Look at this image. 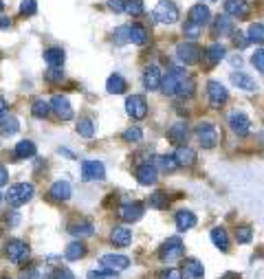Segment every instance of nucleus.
<instances>
[{
    "instance_id": "nucleus-34",
    "label": "nucleus",
    "mask_w": 264,
    "mask_h": 279,
    "mask_svg": "<svg viewBox=\"0 0 264 279\" xmlns=\"http://www.w3.org/2000/svg\"><path fill=\"white\" fill-rule=\"evenodd\" d=\"M75 128H77V134L84 136V138H92V136H95V123H92V119H88V117L79 119Z\"/></svg>"
},
{
    "instance_id": "nucleus-51",
    "label": "nucleus",
    "mask_w": 264,
    "mask_h": 279,
    "mask_svg": "<svg viewBox=\"0 0 264 279\" xmlns=\"http://www.w3.org/2000/svg\"><path fill=\"white\" fill-rule=\"evenodd\" d=\"M158 279H183V273L178 268H170V270H165V273L158 275Z\"/></svg>"
},
{
    "instance_id": "nucleus-37",
    "label": "nucleus",
    "mask_w": 264,
    "mask_h": 279,
    "mask_svg": "<svg viewBox=\"0 0 264 279\" xmlns=\"http://www.w3.org/2000/svg\"><path fill=\"white\" fill-rule=\"evenodd\" d=\"M49 112H51V103H49V101H44V99H38V101H33L31 115L36 117V119H46V117H49Z\"/></svg>"
},
{
    "instance_id": "nucleus-60",
    "label": "nucleus",
    "mask_w": 264,
    "mask_h": 279,
    "mask_svg": "<svg viewBox=\"0 0 264 279\" xmlns=\"http://www.w3.org/2000/svg\"><path fill=\"white\" fill-rule=\"evenodd\" d=\"M3 9H5V3H3V0H0V13H3Z\"/></svg>"
},
{
    "instance_id": "nucleus-22",
    "label": "nucleus",
    "mask_w": 264,
    "mask_h": 279,
    "mask_svg": "<svg viewBox=\"0 0 264 279\" xmlns=\"http://www.w3.org/2000/svg\"><path fill=\"white\" fill-rule=\"evenodd\" d=\"M224 11H227V16L244 18L249 13V5L247 0H224Z\"/></svg>"
},
{
    "instance_id": "nucleus-35",
    "label": "nucleus",
    "mask_w": 264,
    "mask_h": 279,
    "mask_svg": "<svg viewBox=\"0 0 264 279\" xmlns=\"http://www.w3.org/2000/svg\"><path fill=\"white\" fill-rule=\"evenodd\" d=\"M84 255H86V247L82 242H71L69 247H66V251H64V257H66V260H71V262L82 260Z\"/></svg>"
},
{
    "instance_id": "nucleus-9",
    "label": "nucleus",
    "mask_w": 264,
    "mask_h": 279,
    "mask_svg": "<svg viewBox=\"0 0 264 279\" xmlns=\"http://www.w3.org/2000/svg\"><path fill=\"white\" fill-rule=\"evenodd\" d=\"M82 178L84 181H104L106 167L102 161H82Z\"/></svg>"
},
{
    "instance_id": "nucleus-20",
    "label": "nucleus",
    "mask_w": 264,
    "mask_h": 279,
    "mask_svg": "<svg viewBox=\"0 0 264 279\" xmlns=\"http://www.w3.org/2000/svg\"><path fill=\"white\" fill-rule=\"evenodd\" d=\"M49 196H51V200H57V202L69 200V198H71V185L66 183V181L53 183L51 189H49Z\"/></svg>"
},
{
    "instance_id": "nucleus-18",
    "label": "nucleus",
    "mask_w": 264,
    "mask_h": 279,
    "mask_svg": "<svg viewBox=\"0 0 264 279\" xmlns=\"http://www.w3.org/2000/svg\"><path fill=\"white\" fill-rule=\"evenodd\" d=\"M102 264H104V266L108 268V270H115V273H117V270H125V268H128V266H130V260H128L125 255L110 253V255H104V257H102Z\"/></svg>"
},
{
    "instance_id": "nucleus-2",
    "label": "nucleus",
    "mask_w": 264,
    "mask_h": 279,
    "mask_svg": "<svg viewBox=\"0 0 264 279\" xmlns=\"http://www.w3.org/2000/svg\"><path fill=\"white\" fill-rule=\"evenodd\" d=\"M196 138L205 150H211V148H216L218 145V141H220V132H218V128L214 123L203 121V123L196 125Z\"/></svg>"
},
{
    "instance_id": "nucleus-19",
    "label": "nucleus",
    "mask_w": 264,
    "mask_h": 279,
    "mask_svg": "<svg viewBox=\"0 0 264 279\" xmlns=\"http://www.w3.org/2000/svg\"><path fill=\"white\" fill-rule=\"evenodd\" d=\"M183 279H203L205 277V268L198 260H185L183 262Z\"/></svg>"
},
{
    "instance_id": "nucleus-56",
    "label": "nucleus",
    "mask_w": 264,
    "mask_h": 279,
    "mask_svg": "<svg viewBox=\"0 0 264 279\" xmlns=\"http://www.w3.org/2000/svg\"><path fill=\"white\" fill-rule=\"evenodd\" d=\"M20 279H38V270L36 268H29V270H22Z\"/></svg>"
},
{
    "instance_id": "nucleus-44",
    "label": "nucleus",
    "mask_w": 264,
    "mask_h": 279,
    "mask_svg": "<svg viewBox=\"0 0 264 279\" xmlns=\"http://www.w3.org/2000/svg\"><path fill=\"white\" fill-rule=\"evenodd\" d=\"M236 240H238V244H249L251 240H253V231H251V227H238L236 229Z\"/></svg>"
},
{
    "instance_id": "nucleus-30",
    "label": "nucleus",
    "mask_w": 264,
    "mask_h": 279,
    "mask_svg": "<svg viewBox=\"0 0 264 279\" xmlns=\"http://www.w3.org/2000/svg\"><path fill=\"white\" fill-rule=\"evenodd\" d=\"M128 88V84H125V79L121 75H110L108 77V84H106V90L110 92V95H121Z\"/></svg>"
},
{
    "instance_id": "nucleus-40",
    "label": "nucleus",
    "mask_w": 264,
    "mask_h": 279,
    "mask_svg": "<svg viewBox=\"0 0 264 279\" xmlns=\"http://www.w3.org/2000/svg\"><path fill=\"white\" fill-rule=\"evenodd\" d=\"M249 42H255V44H264V24L260 22H253L249 26Z\"/></svg>"
},
{
    "instance_id": "nucleus-13",
    "label": "nucleus",
    "mask_w": 264,
    "mask_h": 279,
    "mask_svg": "<svg viewBox=\"0 0 264 279\" xmlns=\"http://www.w3.org/2000/svg\"><path fill=\"white\" fill-rule=\"evenodd\" d=\"M141 216H143L141 202H125L119 207V218H121L123 222H137V220H141Z\"/></svg>"
},
{
    "instance_id": "nucleus-27",
    "label": "nucleus",
    "mask_w": 264,
    "mask_h": 279,
    "mask_svg": "<svg viewBox=\"0 0 264 279\" xmlns=\"http://www.w3.org/2000/svg\"><path fill=\"white\" fill-rule=\"evenodd\" d=\"M231 82H234V84L238 86V88H242V90H247V92L257 90L255 79H253V77H249V75H244V73H234V75H231Z\"/></svg>"
},
{
    "instance_id": "nucleus-3",
    "label": "nucleus",
    "mask_w": 264,
    "mask_h": 279,
    "mask_svg": "<svg viewBox=\"0 0 264 279\" xmlns=\"http://www.w3.org/2000/svg\"><path fill=\"white\" fill-rule=\"evenodd\" d=\"M29 255H31V249H29V244L22 240H9L5 244V257L11 264H22L29 260Z\"/></svg>"
},
{
    "instance_id": "nucleus-41",
    "label": "nucleus",
    "mask_w": 264,
    "mask_h": 279,
    "mask_svg": "<svg viewBox=\"0 0 264 279\" xmlns=\"http://www.w3.org/2000/svg\"><path fill=\"white\" fill-rule=\"evenodd\" d=\"M112 42L117 46H123L130 42V26H117L115 33H112Z\"/></svg>"
},
{
    "instance_id": "nucleus-32",
    "label": "nucleus",
    "mask_w": 264,
    "mask_h": 279,
    "mask_svg": "<svg viewBox=\"0 0 264 279\" xmlns=\"http://www.w3.org/2000/svg\"><path fill=\"white\" fill-rule=\"evenodd\" d=\"M224 55H227V49H224L222 44H211V46H207V51H205V57H207L209 64H218L220 59H224Z\"/></svg>"
},
{
    "instance_id": "nucleus-23",
    "label": "nucleus",
    "mask_w": 264,
    "mask_h": 279,
    "mask_svg": "<svg viewBox=\"0 0 264 279\" xmlns=\"http://www.w3.org/2000/svg\"><path fill=\"white\" fill-rule=\"evenodd\" d=\"M209 18H211V13H209V9H207V7H205L203 3L194 5V7L189 9V22H194V24H198V26L207 24Z\"/></svg>"
},
{
    "instance_id": "nucleus-43",
    "label": "nucleus",
    "mask_w": 264,
    "mask_h": 279,
    "mask_svg": "<svg viewBox=\"0 0 264 279\" xmlns=\"http://www.w3.org/2000/svg\"><path fill=\"white\" fill-rule=\"evenodd\" d=\"M123 11H128L130 16H141L143 13V0H125Z\"/></svg>"
},
{
    "instance_id": "nucleus-48",
    "label": "nucleus",
    "mask_w": 264,
    "mask_h": 279,
    "mask_svg": "<svg viewBox=\"0 0 264 279\" xmlns=\"http://www.w3.org/2000/svg\"><path fill=\"white\" fill-rule=\"evenodd\" d=\"M183 33L191 40V42H194V40H198V36H201V26L194 24V22H189V20H187V22H185V26H183Z\"/></svg>"
},
{
    "instance_id": "nucleus-12",
    "label": "nucleus",
    "mask_w": 264,
    "mask_h": 279,
    "mask_svg": "<svg viewBox=\"0 0 264 279\" xmlns=\"http://www.w3.org/2000/svg\"><path fill=\"white\" fill-rule=\"evenodd\" d=\"M229 128L234 130L238 136H244V134H249V130H251V121H249V117L244 115V112L234 110L229 115Z\"/></svg>"
},
{
    "instance_id": "nucleus-42",
    "label": "nucleus",
    "mask_w": 264,
    "mask_h": 279,
    "mask_svg": "<svg viewBox=\"0 0 264 279\" xmlns=\"http://www.w3.org/2000/svg\"><path fill=\"white\" fill-rule=\"evenodd\" d=\"M123 141L125 143H139V141H143V132L139 125H130L128 130H123Z\"/></svg>"
},
{
    "instance_id": "nucleus-10",
    "label": "nucleus",
    "mask_w": 264,
    "mask_h": 279,
    "mask_svg": "<svg viewBox=\"0 0 264 279\" xmlns=\"http://www.w3.org/2000/svg\"><path fill=\"white\" fill-rule=\"evenodd\" d=\"M185 77H187V75H185V71H181V68H172L168 75L161 79V90L165 92V95H176L178 84H181Z\"/></svg>"
},
{
    "instance_id": "nucleus-6",
    "label": "nucleus",
    "mask_w": 264,
    "mask_h": 279,
    "mask_svg": "<svg viewBox=\"0 0 264 279\" xmlns=\"http://www.w3.org/2000/svg\"><path fill=\"white\" fill-rule=\"evenodd\" d=\"M183 242H181V237H168V240L163 242V247L161 251H158V257H161L163 262H174L178 260V257L183 255Z\"/></svg>"
},
{
    "instance_id": "nucleus-8",
    "label": "nucleus",
    "mask_w": 264,
    "mask_h": 279,
    "mask_svg": "<svg viewBox=\"0 0 264 279\" xmlns=\"http://www.w3.org/2000/svg\"><path fill=\"white\" fill-rule=\"evenodd\" d=\"M49 103H51V110L55 112L57 119H62V121H71V119H73V106L69 101V97L53 95V99H51Z\"/></svg>"
},
{
    "instance_id": "nucleus-49",
    "label": "nucleus",
    "mask_w": 264,
    "mask_h": 279,
    "mask_svg": "<svg viewBox=\"0 0 264 279\" xmlns=\"http://www.w3.org/2000/svg\"><path fill=\"white\" fill-rule=\"evenodd\" d=\"M88 279H117V273L115 270H90L88 273Z\"/></svg>"
},
{
    "instance_id": "nucleus-17",
    "label": "nucleus",
    "mask_w": 264,
    "mask_h": 279,
    "mask_svg": "<svg viewBox=\"0 0 264 279\" xmlns=\"http://www.w3.org/2000/svg\"><path fill=\"white\" fill-rule=\"evenodd\" d=\"M174 222H176V229L181 231H189V229H194L196 227V216L191 214L189 209H181V211H176V218H174Z\"/></svg>"
},
{
    "instance_id": "nucleus-52",
    "label": "nucleus",
    "mask_w": 264,
    "mask_h": 279,
    "mask_svg": "<svg viewBox=\"0 0 264 279\" xmlns=\"http://www.w3.org/2000/svg\"><path fill=\"white\" fill-rule=\"evenodd\" d=\"M51 279H75V275H73L69 268H57L55 273L51 275Z\"/></svg>"
},
{
    "instance_id": "nucleus-5",
    "label": "nucleus",
    "mask_w": 264,
    "mask_h": 279,
    "mask_svg": "<svg viewBox=\"0 0 264 279\" xmlns=\"http://www.w3.org/2000/svg\"><path fill=\"white\" fill-rule=\"evenodd\" d=\"M125 112H128V117H132L135 121L145 119L148 117V101H145V97L130 95L128 99H125Z\"/></svg>"
},
{
    "instance_id": "nucleus-31",
    "label": "nucleus",
    "mask_w": 264,
    "mask_h": 279,
    "mask_svg": "<svg viewBox=\"0 0 264 279\" xmlns=\"http://www.w3.org/2000/svg\"><path fill=\"white\" fill-rule=\"evenodd\" d=\"M64 59H66L64 51L57 49V46H53V49H46V51H44V62L49 64V66H62Z\"/></svg>"
},
{
    "instance_id": "nucleus-25",
    "label": "nucleus",
    "mask_w": 264,
    "mask_h": 279,
    "mask_svg": "<svg viewBox=\"0 0 264 279\" xmlns=\"http://www.w3.org/2000/svg\"><path fill=\"white\" fill-rule=\"evenodd\" d=\"M36 152H38L36 143L29 141V138H24V141H18L13 154H16V158H33V156H36Z\"/></svg>"
},
{
    "instance_id": "nucleus-59",
    "label": "nucleus",
    "mask_w": 264,
    "mask_h": 279,
    "mask_svg": "<svg viewBox=\"0 0 264 279\" xmlns=\"http://www.w3.org/2000/svg\"><path fill=\"white\" fill-rule=\"evenodd\" d=\"M9 26H11L9 18H0V29H9Z\"/></svg>"
},
{
    "instance_id": "nucleus-36",
    "label": "nucleus",
    "mask_w": 264,
    "mask_h": 279,
    "mask_svg": "<svg viewBox=\"0 0 264 279\" xmlns=\"http://www.w3.org/2000/svg\"><path fill=\"white\" fill-rule=\"evenodd\" d=\"M194 92H196V82L191 77H185L183 82L178 84V88H176V95L178 97H185V99L194 97Z\"/></svg>"
},
{
    "instance_id": "nucleus-38",
    "label": "nucleus",
    "mask_w": 264,
    "mask_h": 279,
    "mask_svg": "<svg viewBox=\"0 0 264 279\" xmlns=\"http://www.w3.org/2000/svg\"><path fill=\"white\" fill-rule=\"evenodd\" d=\"M168 204H170V198L165 191H154V194H150V207L152 209H168Z\"/></svg>"
},
{
    "instance_id": "nucleus-39",
    "label": "nucleus",
    "mask_w": 264,
    "mask_h": 279,
    "mask_svg": "<svg viewBox=\"0 0 264 279\" xmlns=\"http://www.w3.org/2000/svg\"><path fill=\"white\" fill-rule=\"evenodd\" d=\"M18 128H20V123H18V119L16 117H9V119H3L0 121V132H3L5 136H11V134H16L18 132Z\"/></svg>"
},
{
    "instance_id": "nucleus-15",
    "label": "nucleus",
    "mask_w": 264,
    "mask_h": 279,
    "mask_svg": "<svg viewBox=\"0 0 264 279\" xmlns=\"http://www.w3.org/2000/svg\"><path fill=\"white\" fill-rule=\"evenodd\" d=\"M137 181H139V185H154L158 181L156 167H154V165H150V163L139 165V167H137Z\"/></svg>"
},
{
    "instance_id": "nucleus-26",
    "label": "nucleus",
    "mask_w": 264,
    "mask_h": 279,
    "mask_svg": "<svg viewBox=\"0 0 264 279\" xmlns=\"http://www.w3.org/2000/svg\"><path fill=\"white\" fill-rule=\"evenodd\" d=\"M148 40H150V36H148V29H145L143 24H132L130 26V42L132 44L145 46L148 44Z\"/></svg>"
},
{
    "instance_id": "nucleus-47",
    "label": "nucleus",
    "mask_w": 264,
    "mask_h": 279,
    "mask_svg": "<svg viewBox=\"0 0 264 279\" xmlns=\"http://www.w3.org/2000/svg\"><path fill=\"white\" fill-rule=\"evenodd\" d=\"M158 167L163 171H174L178 167V163L174 156H158Z\"/></svg>"
},
{
    "instance_id": "nucleus-16",
    "label": "nucleus",
    "mask_w": 264,
    "mask_h": 279,
    "mask_svg": "<svg viewBox=\"0 0 264 279\" xmlns=\"http://www.w3.org/2000/svg\"><path fill=\"white\" fill-rule=\"evenodd\" d=\"M110 240H112L115 247L125 249V247H130V242H132V231L119 224V227H115V229L110 231Z\"/></svg>"
},
{
    "instance_id": "nucleus-58",
    "label": "nucleus",
    "mask_w": 264,
    "mask_h": 279,
    "mask_svg": "<svg viewBox=\"0 0 264 279\" xmlns=\"http://www.w3.org/2000/svg\"><path fill=\"white\" fill-rule=\"evenodd\" d=\"M5 112H7V99H5L3 95H0V119L5 117Z\"/></svg>"
},
{
    "instance_id": "nucleus-53",
    "label": "nucleus",
    "mask_w": 264,
    "mask_h": 279,
    "mask_svg": "<svg viewBox=\"0 0 264 279\" xmlns=\"http://www.w3.org/2000/svg\"><path fill=\"white\" fill-rule=\"evenodd\" d=\"M234 44L238 46V49H247V46H249V38L244 36V33H236V36H234Z\"/></svg>"
},
{
    "instance_id": "nucleus-57",
    "label": "nucleus",
    "mask_w": 264,
    "mask_h": 279,
    "mask_svg": "<svg viewBox=\"0 0 264 279\" xmlns=\"http://www.w3.org/2000/svg\"><path fill=\"white\" fill-rule=\"evenodd\" d=\"M7 181H9V174H7V167H5V165H0V187H3V185H7Z\"/></svg>"
},
{
    "instance_id": "nucleus-28",
    "label": "nucleus",
    "mask_w": 264,
    "mask_h": 279,
    "mask_svg": "<svg viewBox=\"0 0 264 279\" xmlns=\"http://www.w3.org/2000/svg\"><path fill=\"white\" fill-rule=\"evenodd\" d=\"M69 231H71V235H75V237H90V235H95V227H92V222H88V220L71 224Z\"/></svg>"
},
{
    "instance_id": "nucleus-54",
    "label": "nucleus",
    "mask_w": 264,
    "mask_h": 279,
    "mask_svg": "<svg viewBox=\"0 0 264 279\" xmlns=\"http://www.w3.org/2000/svg\"><path fill=\"white\" fill-rule=\"evenodd\" d=\"M18 222H20V214H18V211H9V216H7V224H9V227H16Z\"/></svg>"
},
{
    "instance_id": "nucleus-14",
    "label": "nucleus",
    "mask_w": 264,
    "mask_h": 279,
    "mask_svg": "<svg viewBox=\"0 0 264 279\" xmlns=\"http://www.w3.org/2000/svg\"><path fill=\"white\" fill-rule=\"evenodd\" d=\"M161 68H158V66H148V68H145V73H143V86L148 90H156V88H161Z\"/></svg>"
},
{
    "instance_id": "nucleus-61",
    "label": "nucleus",
    "mask_w": 264,
    "mask_h": 279,
    "mask_svg": "<svg viewBox=\"0 0 264 279\" xmlns=\"http://www.w3.org/2000/svg\"><path fill=\"white\" fill-rule=\"evenodd\" d=\"M0 202H3V194H0Z\"/></svg>"
},
{
    "instance_id": "nucleus-21",
    "label": "nucleus",
    "mask_w": 264,
    "mask_h": 279,
    "mask_svg": "<svg viewBox=\"0 0 264 279\" xmlns=\"http://www.w3.org/2000/svg\"><path fill=\"white\" fill-rule=\"evenodd\" d=\"M174 158H176L178 167H191V165L196 163V152L191 148H187V145H178Z\"/></svg>"
},
{
    "instance_id": "nucleus-50",
    "label": "nucleus",
    "mask_w": 264,
    "mask_h": 279,
    "mask_svg": "<svg viewBox=\"0 0 264 279\" xmlns=\"http://www.w3.org/2000/svg\"><path fill=\"white\" fill-rule=\"evenodd\" d=\"M251 64H253L260 73H264V49H260V51L253 53V57H251Z\"/></svg>"
},
{
    "instance_id": "nucleus-46",
    "label": "nucleus",
    "mask_w": 264,
    "mask_h": 279,
    "mask_svg": "<svg viewBox=\"0 0 264 279\" xmlns=\"http://www.w3.org/2000/svg\"><path fill=\"white\" fill-rule=\"evenodd\" d=\"M36 11H38L36 0H22L20 3V16H36Z\"/></svg>"
},
{
    "instance_id": "nucleus-45",
    "label": "nucleus",
    "mask_w": 264,
    "mask_h": 279,
    "mask_svg": "<svg viewBox=\"0 0 264 279\" xmlns=\"http://www.w3.org/2000/svg\"><path fill=\"white\" fill-rule=\"evenodd\" d=\"M44 79L51 84H57L64 79V71H59V66H49V71L44 73Z\"/></svg>"
},
{
    "instance_id": "nucleus-7",
    "label": "nucleus",
    "mask_w": 264,
    "mask_h": 279,
    "mask_svg": "<svg viewBox=\"0 0 264 279\" xmlns=\"http://www.w3.org/2000/svg\"><path fill=\"white\" fill-rule=\"evenodd\" d=\"M201 49L194 44V42H183L176 46V55L178 59L185 64V66H191V64H198L201 62Z\"/></svg>"
},
{
    "instance_id": "nucleus-4",
    "label": "nucleus",
    "mask_w": 264,
    "mask_h": 279,
    "mask_svg": "<svg viewBox=\"0 0 264 279\" xmlns=\"http://www.w3.org/2000/svg\"><path fill=\"white\" fill-rule=\"evenodd\" d=\"M154 20L163 24H174L178 20V7L172 0H161L154 9Z\"/></svg>"
},
{
    "instance_id": "nucleus-24",
    "label": "nucleus",
    "mask_w": 264,
    "mask_h": 279,
    "mask_svg": "<svg viewBox=\"0 0 264 279\" xmlns=\"http://www.w3.org/2000/svg\"><path fill=\"white\" fill-rule=\"evenodd\" d=\"M168 136H170L172 143L183 145L185 141H187V123H185V121L174 123V125H172V128L168 130Z\"/></svg>"
},
{
    "instance_id": "nucleus-11",
    "label": "nucleus",
    "mask_w": 264,
    "mask_h": 279,
    "mask_svg": "<svg viewBox=\"0 0 264 279\" xmlns=\"http://www.w3.org/2000/svg\"><path fill=\"white\" fill-rule=\"evenodd\" d=\"M207 97H209V103L214 106V108H220V106L227 103L229 92L220 82H209L207 84Z\"/></svg>"
},
{
    "instance_id": "nucleus-33",
    "label": "nucleus",
    "mask_w": 264,
    "mask_h": 279,
    "mask_svg": "<svg viewBox=\"0 0 264 279\" xmlns=\"http://www.w3.org/2000/svg\"><path fill=\"white\" fill-rule=\"evenodd\" d=\"M211 242H214L220 251H229V235H227V231H224L222 227L211 229Z\"/></svg>"
},
{
    "instance_id": "nucleus-1",
    "label": "nucleus",
    "mask_w": 264,
    "mask_h": 279,
    "mask_svg": "<svg viewBox=\"0 0 264 279\" xmlns=\"http://www.w3.org/2000/svg\"><path fill=\"white\" fill-rule=\"evenodd\" d=\"M33 194H36V187H33L31 183H18V185H11L5 198L11 207H20V204L29 202L33 198Z\"/></svg>"
},
{
    "instance_id": "nucleus-55",
    "label": "nucleus",
    "mask_w": 264,
    "mask_h": 279,
    "mask_svg": "<svg viewBox=\"0 0 264 279\" xmlns=\"http://www.w3.org/2000/svg\"><path fill=\"white\" fill-rule=\"evenodd\" d=\"M123 3H125V0H108V7L115 13H119V11H123Z\"/></svg>"
},
{
    "instance_id": "nucleus-29",
    "label": "nucleus",
    "mask_w": 264,
    "mask_h": 279,
    "mask_svg": "<svg viewBox=\"0 0 264 279\" xmlns=\"http://www.w3.org/2000/svg\"><path fill=\"white\" fill-rule=\"evenodd\" d=\"M234 33V24H231L229 16H218L214 20V36H229Z\"/></svg>"
}]
</instances>
